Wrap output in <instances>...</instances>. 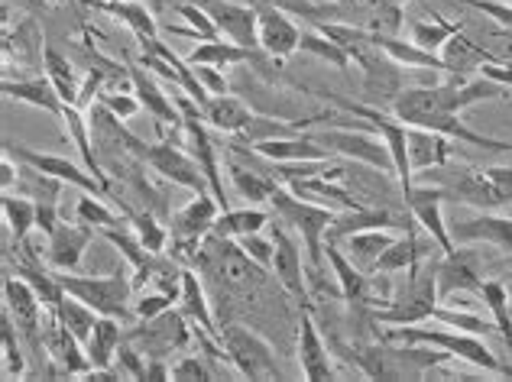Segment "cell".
Returning a JSON list of instances; mask_svg holds the SVG:
<instances>
[{"label": "cell", "instance_id": "32", "mask_svg": "<svg viewBox=\"0 0 512 382\" xmlns=\"http://www.w3.org/2000/svg\"><path fill=\"white\" fill-rule=\"evenodd\" d=\"M124 337H127L124 321L107 318V315L98 318V324H94V331H91L88 344H85L88 360H91L94 370H114L117 350H120V344H124Z\"/></svg>", "mask_w": 512, "mask_h": 382}, {"label": "cell", "instance_id": "54", "mask_svg": "<svg viewBox=\"0 0 512 382\" xmlns=\"http://www.w3.org/2000/svg\"><path fill=\"white\" fill-rule=\"evenodd\" d=\"M461 4L480 10L483 17H490L500 26H506V30H512V4L509 0H461Z\"/></svg>", "mask_w": 512, "mask_h": 382}, {"label": "cell", "instance_id": "56", "mask_svg": "<svg viewBox=\"0 0 512 382\" xmlns=\"http://www.w3.org/2000/svg\"><path fill=\"white\" fill-rule=\"evenodd\" d=\"M172 379H214V373L201 357H182L172 366Z\"/></svg>", "mask_w": 512, "mask_h": 382}, {"label": "cell", "instance_id": "21", "mask_svg": "<svg viewBox=\"0 0 512 382\" xmlns=\"http://www.w3.org/2000/svg\"><path fill=\"white\" fill-rule=\"evenodd\" d=\"M299 366L308 382H321V379H331L334 376V366H331V350L321 337L318 324L312 318V311L302 308V321H299Z\"/></svg>", "mask_w": 512, "mask_h": 382}, {"label": "cell", "instance_id": "16", "mask_svg": "<svg viewBox=\"0 0 512 382\" xmlns=\"http://www.w3.org/2000/svg\"><path fill=\"white\" fill-rule=\"evenodd\" d=\"M483 282L487 279H483L477 253H470V250L441 253V259H438V295L441 298H451L457 292L480 295Z\"/></svg>", "mask_w": 512, "mask_h": 382}, {"label": "cell", "instance_id": "36", "mask_svg": "<svg viewBox=\"0 0 512 382\" xmlns=\"http://www.w3.org/2000/svg\"><path fill=\"white\" fill-rule=\"evenodd\" d=\"M269 224V214L260 208H227L221 211L218 224H214L211 234L214 237H224V240H240L247 234H260V230Z\"/></svg>", "mask_w": 512, "mask_h": 382}, {"label": "cell", "instance_id": "48", "mask_svg": "<svg viewBox=\"0 0 512 382\" xmlns=\"http://www.w3.org/2000/svg\"><path fill=\"white\" fill-rule=\"evenodd\" d=\"M75 214H78V221L91 224L94 230H104V227H124V224H127V221H120V217H117L111 208H107V204L101 201V195H85L82 201H78Z\"/></svg>", "mask_w": 512, "mask_h": 382}, {"label": "cell", "instance_id": "19", "mask_svg": "<svg viewBox=\"0 0 512 382\" xmlns=\"http://www.w3.org/2000/svg\"><path fill=\"white\" fill-rule=\"evenodd\" d=\"M454 243H490L500 253L512 256V217H500L490 211H480L467 221L451 224Z\"/></svg>", "mask_w": 512, "mask_h": 382}, {"label": "cell", "instance_id": "55", "mask_svg": "<svg viewBox=\"0 0 512 382\" xmlns=\"http://www.w3.org/2000/svg\"><path fill=\"white\" fill-rule=\"evenodd\" d=\"M98 104H104L117 120H127V117H133L143 107L137 94H111V91H104Z\"/></svg>", "mask_w": 512, "mask_h": 382}, {"label": "cell", "instance_id": "57", "mask_svg": "<svg viewBox=\"0 0 512 382\" xmlns=\"http://www.w3.org/2000/svg\"><path fill=\"white\" fill-rule=\"evenodd\" d=\"M195 75L201 81V88L208 94H227V78H224V68H214V65H192Z\"/></svg>", "mask_w": 512, "mask_h": 382}, {"label": "cell", "instance_id": "47", "mask_svg": "<svg viewBox=\"0 0 512 382\" xmlns=\"http://www.w3.org/2000/svg\"><path fill=\"white\" fill-rule=\"evenodd\" d=\"M295 133H302V127H289V124H279V120H273V117H256L253 114V120L244 127V133H237L234 140L256 146V143L279 140V136H295Z\"/></svg>", "mask_w": 512, "mask_h": 382}, {"label": "cell", "instance_id": "49", "mask_svg": "<svg viewBox=\"0 0 512 382\" xmlns=\"http://www.w3.org/2000/svg\"><path fill=\"white\" fill-rule=\"evenodd\" d=\"M172 298H175V295H169V292L143 289L137 298H133V315L143 318V321H153V318L163 315V311H169V308H172Z\"/></svg>", "mask_w": 512, "mask_h": 382}, {"label": "cell", "instance_id": "4", "mask_svg": "<svg viewBox=\"0 0 512 382\" xmlns=\"http://www.w3.org/2000/svg\"><path fill=\"white\" fill-rule=\"evenodd\" d=\"M435 172L444 198L470 204L477 211H496L512 201V166H490V169L441 166Z\"/></svg>", "mask_w": 512, "mask_h": 382}, {"label": "cell", "instance_id": "26", "mask_svg": "<svg viewBox=\"0 0 512 382\" xmlns=\"http://www.w3.org/2000/svg\"><path fill=\"white\" fill-rule=\"evenodd\" d=\"M325 256L328 266L338 279V289L344 302H370V276H363V269L344 253L341 243H328L325 240Z\"/></svg>", "mask_w": 512, "mask_h": 382}, {"label": "cell", "instance_id": "6", "mask_svg": "<svg viewBox=\"0 0 512 382\" xmlns=\"http://www.w3.org/2000/svg\"><path fill=\"white\" fill-rule=\"evenodd\" d=\"M120 140L127 143V149L133 156H137L140 162H146L156 175H163L166 182L179 185V188H188L192 195H201V191H211L208 188V179L205 172H201V166L195 162V156L188 153V149L175 146L172 140H163V143H143L137 140V136H130L120 130Z\"/></svg>", "mask_w": 512, "mask_h": 382}, {"label": "cell", "instance_id": "38", "mask_svg": "<svg viewBox=\"0 0 512 382\" xmlns=\"http://www.w3.org/2000/svg\"><path fill=\"white\" fill-rule=\"evenodd\" d=\"M227 172H231V182L237 188L240 198H247L250 204H263L273 198V191L279 188L276 175H266V172H256V169H244L237 166L234 159H227Z\"/></svg>", "mask_w": 512, "mask_h": 382}, {"label": "cell", "instance_id": "1", "mask_svg": "<svg viewBox=\"0 0 512 382\" xmlns=\"http://www.w3.org/2000/svg\"><path fill=\"white\" fill-rule=\"evenodd\" d=\"M350 353H354L357 366L370 379H422L428 370H435V366L451 360V353H444L438 347L435 350L428 344L389 347V340L383 337H380V344H357Z\"/></svg>", "mask_w": 512, "mask_h": 382}, {"label": "cell", "instance_id": "17", "mask_svg": "<svg viewBox=\"0 0 512 382\" xmlns=\"http://www.w3.org/2000/svg\"><path fill=\"white\" fill-rule=\"evenodd\" d=\"M302 43V30L289 20V13L282 10L279 4H263L260 7V49L266 52L269 59H289L292 52H299Z\"/></svg>", "mask_w": 512, "mask_h": 382}, {"label": "cell", "instance_id": "8", "mask_svg": "<svg viewBox=\"0 0 512 382\" xmlns=\"http://www.w3.org/2000/svg\"><path fill=\"white\" fill-rule=\"evenodd\" d=\"M312 140H318L328 153H338L350 162H360V166H370L376 172L396 175V159L389 153V146L380 133H373L367 124H350V127H328V130H315Z\"/></svg>", "mask_w": 512, "mask_h": 382}, {"label": "cell", "instance_id": "23", "mask_svg": "<svg viewBox=\"0 0 512 382\" xmlns=\"http://www.w3.org/2000/svg\"><path fill=\"white\" fill-rule=\"evenodd\" d=\"M0 91H4L10 101L30 104V107H36V111H43V114H49L52 120H59V124H62L65 101H62V94L56 91V85H52L49 78H17V81L4 78Z\"/></svg>", "mask_w": 512, "mask_h": 382}, {"label": "cell", "instance_id": "7", "mask_svg": "<svg viewBox=\"0 0 512 382\" xmlns=\"http://www.w3.org/2000/svg\"><path fill=\"white\" fill-rule=\"evenodd\" d=\"M62 289L75 295L78 302H85L98 315L130 321L133 315V279L124 272H111V276H75V272H56Z\"/></svg>", "mask_w": 512, "mask_h": 382}, {"label": "cell", "instance_id": "28", "mask_svg": "<svg viewBox=\"0 0 512 382\" xmlns=\"http://www.w3.org/2000/svg\"><path fill=\"white\" fill-rule=\"evenodd\" d=\"M373 46L383 49L389 59L399 62L402 68H422V72H441L448 75V65H444V59L438 56V52H428L422 49L419 43H406V39L399 36H386V33H373Z\"/></svg>", "mask_w": 512, "mask_h": 382}, {"label": "cell", "instance_id": "41", "mask_svg": "<svg viewBox=\"0 0 512 382\" xmlns=\"http://www.w3.org/2000/svg\"><path fill=\"white\" fill-rule=\"evenodd\" d=\"M299 49L308 52V56L321 59V62L334 65L338 72H347L350 62H354V56H350V52H347L341 43H334V39L325 36L321 30H315V33H305V30H302V43H299Z\"/></svg>", "mask_w": 512, "mask_h": 382}, {"label": "cell", "instance_id": "30", "mask_svg": "<svg viewBox=\"0 0 512 382\" xmlns=\"http://www.w3.org/2000/svg\"><path fill=\"white\" fill-rule=\"evenodd\" d=\"M266 162H308V159H331V153L312 133H295V136H279V140H266L253 146Z\"/></svg>", "mask_w": 512, "mask_h": 382}, {"label": "cell", "instance_id": "29", "mask_svg": "<svg viewBox=\"0 0 512 382\" xmlns=\"http://www.w3.org/2000/svg\"><path fill=\"white\" fill-rule=\"evenodd\" d=\"M201 114H205V124L211 130L227 133V136L244 133V127L253 120V111L240 98H234V94H211V98L201 104Z\"/></svg>", "mask_w": 512, "mask_h": 382}, {"label": "cell", "instance_id": "53", "mask_svg": "<svg viewBox=\"0 0 512 382\" xmlns=\"http://www.w3.org/2000/svg\"><path fill=\"white\" fill-rule=\"evenodd\" d=\"M179 17L188 20V26H192V36H201V43H205V39H218V26H214L211 13H208L205 7H198V4H182V7H179Z\"/></svg>", "mask_w": 512, "mask_h": 382}, {"label": "cell", "instance_id": "31", "mask_svg": "<svg viewBox=\"0 0 512 382\" xmlns=\"http://www.w3.org/2000/svg\"><path fill=\"white\" fill-rule=\"evenodd\" d=\"M435 247V240L431 237H415V230L406 227V234L393 240V247H389L380 259H376L373 272L376 276H393V272H409L419 259H425V253Z\"/></svg>", "mask_w": 512, "mask_h": 382}, {"label": "cell", "instance_id": "24", "mask_svg": "<svg viewBox=\"0 0 512 382\" xmlns=\"http://www.w3.org/2000/svg\"><path fill=\"white\" fill-rule=\"evenodd\" d=\"M179 311L192 324V331L201 337H211V340H221V327L214 324L211 315V305H208V295H205V285L195 276L192 269H182V289H179Z\"/></svg>", "mask_w": 512, "mask_h": 382}, {"label": "cell", "instance_id": "14", "mask_svg": "<svg viewBox=\"0 0 512 382\" xmlns=\"http://www.w3.org/2000/svg\"><path fill=\"white\" fill-rule=\"evenodd\" d=\"M205 10L224 39L244 49H260V7L237 4V0H208Z\"/></svg>", "mask_w": 512, "mask_h": 382}, {"label": "cell", "instance_id": "35", "mask_svg": "<svg viewBox=\"0 0 512 382\" xmlns=\"http://www.w3.org/2000/svg\"><path fill=\"white\" fill-rule=\"evenodd\" d=\"M188 65H214V68H234V65H244L253 59V49H244L231 43V39H205L198 49L188 52Z\"/></svg>", "mask_w": 512, "mask_h": 382}, {"label": "cell", "instance_id": "15", "mask_svg": "<svg viewBox=\"0 0 512 382\" xmlns=\"http://www.w3.org/2000/svg\"><path fill=\"white\" fill-rule=\"evenodd\" d=\"M43 347L49 353V360L56 363L62 373H69V376H91L94 366L88 360L85 344L56 315H52V311H46V318H43Z\"/></svg>", "mask_w": 512, "mask_h": 382}, {"label": "cell", "instance_id": "25", "mask_svg": "<svg viewBox=\"0 0 512 382\" xmlns=\"http://www.w3.org/2000/svg\"><path fill=\"white\" fill-rule=\"evenodd\" d=\"M451 143L454 140H448V136H441L435 130L409 124V166H412V172L448 166V162H451Z\"/></svg>", "mask_w": 512, "mask_h": 382}, {"label": "cell", "instance_id": "22", "mask_svg": "<svg viewBox=\"0 0 512 382\" xmlns=\"http://www.w3.org/2000/svg\"><path fill=\"white\" fill-rule=\"evenodd\" d=\"M130 85H133V94L140 98V104L146 107V114H150L159 127H182L179 104H175V98H169V94L156 85L153 75H150V68H146V65H133L130 68Z\"/></svg>", "mask_w": 512, "mask_h": 382}, {"label": "cell", "instance_id": "52", "mask_svg": "<svg viewBox=\"0 0 512 382\" xmlns=\"http://www.w3.org/2000/svg\"><path fill=\"white\" fill-rule=\"evenodd\" d=\"M431 321H441L444 327H457V331H467V334H487L490 324H483L477 315H467V311H451V308H435Z\"/></svg>", "mask_w": 512, "mask_h": 382}, {"label": "cell", "instance_id": "40", "mask_svg": "<svg viewBox=\"0 0 512 382\" xmlns=\"http://www.w3.org/2000/svg\"><path fill=\"white\" fill-rule=\"evenodd\" d=\"M52 315H56L65 327H69V331L82 340V344H88V337H91V331H94V324H98V311L94 308H88L85 302H78L75 295H69L65 292L62 295V302L56 305V311H52Z\"/></svg>", "mask_w": 512, "mask_h": 382}, {"label": "cell", "instance_id": "27", "mask_svg": "<svg viewBox=\"0 0 512 382\" xmlns=\"http://www.w3.org/2000/svg\"><path fill=\"white\" fill-rule=\"evenodd\" d=\"M441 59H444V65H448V75H454V78H470L474 72H480V65L503 62V56H493V52H487L483 46L470 43L461 30L441 46Z\"/></svg>", "mask_w": 512, "mask_h": 382}, {"label": "cell", "instance_id": "39", "mask_svg": "<svg viewBox=\"0 0 512 382\" xmlns=\"http://www.w3.org/2000/svg\"><path fill=\"white\" fill-rule=\"evenodd\" d=\"M43 68H46V78L62 94V101L65 104H78V94H82V81H78V72H75V65L69 62V56H62L59 49L46 46Z\"/></svg>", "mask_w": 512, "mask_h": 382}, {"label": "cell", "instance_id": "62", "mask_svg": "<svg viewBox=\"0 0 512 382\" xmlns=\"http://www.w3.org/2000/svg\"><path fill=\"white\" fill-rule=\"evenodd\" d=\"M4 4L17 7V10H26V13H43L52 7V0H4Z\"/></svg>", "mask_w": 512, "mask_h": 382}, {"label": "cell", "instance_id": "46", "mask_svg": "<svg viewBox=\"0 0 512 382\" xmlns=\"http://www.w3.org/2000/svg\"><path fill=\"white\" fill-rule=\"evenodd\" d=\"M17 331H20L17 321H13L10 311L4 308V315H0V347H4V373L7 376H23L26 373V360H23Z\"/></svg>", "mask_w": 512, "mask_h": 382}, {"label": "cell", "instance_id": "59", "mask_svg": "<svg viewBox=\"0 0 512 382\" xmlns=\"http://www.w3.org/2000/svg\"><path fill=\"white\" fill-rule=\"evenodd\" d=\"M480 75H487V78H493V81H500V85L512 88V62H509V59L480 65Z\"/></svg>", "mask_w": 512, "mask_h": 382}, {"label": "cell", "instance_id": "12", "mask_svg": "<svg viewBox=\"0 0 512 382\" xmlns=\"http://www.w3.org/2000/svg\"><path fill=\"white\" fill-rule=\"evenodd\" d=\"M221 204L218 198L211 195V191H201L192 201L185 204L172 214L169 221V234H172V247H198L201 240H205L214 224H218L221 217Z\"/></svg>", "mask_w": 512, "mask_h": 382}, {"label": "cell", "instance_id": "60", "mask_svg": "<svg viewBox=\"0 0 512 382\" xmlns=\"http://www.w3.org/2000/svg\"><path fill=\"white\" fill-rule=\"evenodd\" d=\"M98 85H101V68H91L88 72V78H85V85H82V94H78V107H88V101H91V94H98Z\"/></svg>", "mask_w": 512, "mask_h": 382}, {"label": "cell", "instance_id": "37", "mask_svg": "<svg viewBox=\"0 0 512 382\" xmlns=\"http://www.w3.org/2000/svg\"><path fill=\"white\" fill-rule=\"evenodd\" d=\"M483 305L490 308L493 315V327L503 334V344L509 347V366H512V308H509V285L500 279H487L480 289Z\"/></svg>", "mask_w": 512, "mask_h": 382}, {"label": "cell", "instance_id": "42", "mask_svg": "<svg viewBox=\"0 0 512 382\" xmlns=\"http://www.w3.org/2000/svg\"><path fill=\"white\" fill-rule=\"evenodd\" d=\"M4 221H7V230L13 234V240L23 243L30 237V230L36 227V201L4 191Z\"/></svg>", "mask_w": 512, "mask_h": 382}, {"label": "cell", "instance_id": "20", "mask_svg": "<svg viewBox=\"0 0 512 382\" xmlns=\"http://www.w3.org/2000/svg\"><path fill=\"white\" fill-rule=\"evenodd\" d=\"M91 240H94L91 224H85V221L82 224H59L49 234V247H46L49 266L56 272H75Z\"/></svg>", "mask_w": 512, "mask_h": 382}, {"label": "cell", "instance_id": "13", "mask_svg": "<svg viewBox=\"0 0 512 382\" xmlns=\"http://www.w3.org/2000/svg\"><path fill=\"white\" fill-rule=\"evenodd\" d=\"M4 308L17 321L20 334L30 337L33 347H43V302H39L36 289L20 272H7L4 276Z\"/></svg>", "mask_w": 512, "mask_h": 382}, {"label": "cell", "instance_id": "18", "mask_svg": "<svg viewBox=\"0 0 512 382\" xmlns=\"http://www.w3.org/2000/svg\"><path fill=\"white\" fill-rule=\"evenodd\" d=\"M273 243H276V259H273V272L279 285L286 289L299 308H308V289H305V263H302V250L282 227H273Z\"/></svg>", "mask_w": 512, "mask_h": 382}, {"label": "cell", "instance_id": "61", "mask_svg": "<svg viewBox=\"0 0 512 382\" xmlns=\"http://www.w3.org/2000/svg\"><path fill=\"white\" fill-rule=\"evenodd\" d=\"M146 379H172V370L159 357H146Z\"/></svg>", "mask_w": 512, "mask_h": 382}, {"label": "cell", "instance_id": "45", "mask_svg": "<svg viewBox=\"0 0 512 382\" xmlns=\"http://www.w3.org/2000/svg\"><path fill=\"white\" fill-rule=\"evenodd\" d=\"M127 221L133 224V234L140 237V243L150 253H169V240H172V234H169V227H163L156 221L153 214H146V211H130L127 214Z\"/></svg>", "mask_w": 512, "mask_h": 382}, {"label": "cell", "instance_id": "5", "mask_svg": "<svg viewBox=\"0 0 512 382\" xmlns=\"http://www.w3.org/2000/svg\"><path fill=\"white\" fill-rule=\"evenodd\" d=\"M383 340H389V344H428V347H438L444 353H451L454 360L480 366V370H487V373L512 376V366L496 360V353L483 344L477 334L457 331V327H454V331H435V327H419V324L389 327V331H383Z\"/></svg>", "mask_w": 512, "mask_h": 382}, {"label": "cell", "instance_id": "3", "mask_svg": "<svg viewBox=\"0 0 512 382\" xmlns=\"http://www.w3.org/2000/svg\"><path fill=\"white\" fill-rule=\"evenodd\" d=\"M438 302H441V295H438V259L435 263L419 259V263L409 269L406 285H402L396 295H389V305L373 311V321L389 324V327L425 324V321H431V315H435Z\"/></svg>", "mask_w": 512, "mask_h": 382}, {"label": "cell", "instance_id": "9", "mask_svg": "<svg viewBox=\"0 0 512 382\" xmlns=\"http://www.w3.org/2000/svg\"><path fill=\"white\" fill-rule=\"evenodd\" d=\"M221 344L227 350V363H234V370L247 379H282V366L276 360L273 347L266 340L250 331L244 324H227L221 327Z\"/></svg>", "mask_w": 512, "mask_h": 382}, {"label": "cell", "instance_id": "63", "mask_svg": "<svg viewBox=\"0 0 512 382\" xmlns=\"http://www.w3.org/2000/svg\"><path fill=\"white\" fill-rule=\"evenodd\" d=\"M509 308H512V285H509Z\"/></svg>", "mask_w": 512, "mask_h": 382}, {"label": "cell", "instance_id": "43", "mask_svg": "<svg viewBox=\"0 0 512 382\" xmlns=\"http://www.w3.org/2000/svg\"><path fill=\"white\" fill-rule=\"evenodd\" d=\"M454 33H457V26L448 23L444 17H438V13H431V20H412L409 23V39H412V43H419L428 52H438V56H441V46L448 43Z\"/></svg>", "mask_w": 512, "mask_h": 382}, {"label": "cell", "instance_id": "51", "mask_svg": "<svg viewBox=\"0 0 512 382\" xmlns=\"http://www.w3.org/2000/svg\"><path fill=\"white\" fill-rule=\"evenodd\" d=\"M240 250H244L253 263H260L263 269H273V259H276V243L273 237H263V230L260 234H247V237H240Z\"/></svg>", "mask_w": 512, "mask_h": 382}, {"label": "cell", "instance_id": "10", "mask_svg": "<svg viewBox=\"0 0 512 382\" xmlns=\"http://www.w3.org/2000/svg\"><path fill=\"white\" fill-rule=\"evenodd\" d=\"M4 149L13 156V159H20L23 166H30L36 172H43L49 175V179H59L65 185H72L78 191H85V195H111V188H104L98 179L91 175L88 166H78V162H72L69 156H56V153H39V149L33 146H23V143H13L7 140Z\"/></svg>", "mask_w": 512, "mask_h": 382}, {"label": "cell", "instance_id": "50", "mask_svg": "<svg viewBox=\"0 0 512 382\" xmlns=\"http://www.w3.org/2000/svg\"><path fill=\"white\" fill-rule=\"evenodd\" d=\"M146 353H140L137 347H133V340L124 337V344H120L117 350V363H114V370L120 376H130V379H146Z\"/></svg>", "mask_w": 512, "mask_h": 382}, {"label": "cell", "instance_id": "58", "mask_svg": "<svg viewBox=\"0 0 512 382\" xmlns=\"http://www.w3.org/2000/svg\"><path fill=\"white\" fill-rule=\"evenodd\" d=\"M20 172H23V162L13 159L7 149H4V159H0V188L10 191L13 185L20 182Z\"/></svg>", "mask_w": 512, "mask_h": 382}, {"label": "cell", "instance_id": "33", "mask_svg": "<svg viewBox=\"0 0 512 382\" xmlns=\"http://www.w3.org/2000/svg\"><path fill=\"white\" fill-rule=\"evenodd\" d=\"M393 230H396V227L357 230V234H350V237L341 240V247H344V253H347L350 259H354V263H357L360 269H370V272H373L376 259H380L389 247H393V240H396Z\"/></svg>", "mask_w": 512, "mask_h": 382}, {"label": "cell", "instance_id": "34", "mask_svg": "<svg viewBox=\"0 0 512 382\" xmlns=\"http://www.w3.org/2000/svg\"><path fill=\"white\" fill-rule=\"evenodd\" d=\"M62 127L65 133L72 136V143L78 149V156H82V162L91 169V175L98 179L104 188H111V182H107V172L101 169L98 156H94V140H91V120H85V111L78 104H65V117H62Z\"/></svg>", "mask_w": 512, "mask_h": 382}, {"label": "cell", "instance_id": "2", "mask_svg": "<svg viewBox=\"0 0 512 382\" xmlns=\"http://www.w3.org/2000/svg\"><path fill=\"white\" fill-rule=\"evenodd\" d=\"M269 204H273L276 217H282L286 224H292L295 234L302 237L305 243V259L308 266H312L315 276H321V269H325V240H328V227L334 221V208H328V204H318V201H308L302 195H295L292 188H276L273 198H269Z\"/></svg>", "mask_w": 512, "mask_h": 382}, {"label": "cell", "instance_id": "11", "mask_svg": "<svg viewBox=\"0 0 512 382\" xmlns=\"http://www.w3.org/2000/svg\"><path fill=\"white\" fill-rule=\"evenodd\" d=\"M402 201H406V211L412 214V221L425 230V237L435 240V247L441 253L457 250V243L451 237V224L444 221L441 185H409V188H402Z\"/></svg>", "mask_w": 512, "mask_h": 382}, {"label": "cell", "instance_id": "44", "mask_svg": "<svg viewBox=\"0 0 512 382\" xmlns=\"http://www.w3.org/2000/svg\"><path fill=\"white\" fill-rule=\"evenodd\" d=\"M94 7H101V10H107V13H114V17H117V20H124L140 39H153V36H156V20H153V13L146 10L143 4H137V0H117V4H104V0H98Z\"/></svg>", "mask_w": 512, "mask_h": 382}]
</instances>
